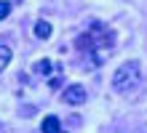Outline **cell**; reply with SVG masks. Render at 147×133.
Here are the masks:
<instances>
[{"mask_svg": "<svg viewBox=\"0 0 147 133\" xmlns=\"http://www.w3.org/2000/svg\"><path fill=\"white\" fill-rule=\"evenodd\" d=\"M139 80H142V64L139 61H126L115 72V77H112V88L118 93H128L139 85Z\"/></svg>", "mask_w": 147, "mask_h": 133, "instance_id": "cell-1", "label": "cell"}, {"mask_svg": "<svg viewBox=\"0 0 147 133\" xmlns=\"http://www.w3.org/2000/svg\"><path fill=\"white\" fill-rule=\"evenodd\" d=\"M62 99H64V104H70V106H80V104H86L88 93H86L83 85H67L64 93H62Z\"/></svg>", "mask_w": 147, "mask_h": 133, "instance_id": "cell-2", "label": "cell"}, {"mask_svg": "<svg viewBox=\"0 0 147 133\" xmlns=\"http://www.w3.org/2000/svg\"><path fill=\"white\" fill-rule=\"evenodd\" d=\"M40 130H43V133H62V122H59L56 114H48V117H43Z\"/></svg>", "mask_w": 147, "mask_h": 133, "instance_id": "cell-3", "label": "cell"}, {"mask_svg": "<svg viewBox=\"0 0 147 133\" xmlns=\"http://www.w3.org/2000/svg\"><path fill=\"white\" fill-rule=\"evenodd\" d=\"M35 37H40V40H46V37H51V24L48 21H35Z\"/></svg>", "mask_w": 147, "mask_h": 133, "instance_id": "cell-4", "label": "cell"}, {"mask_svg": "<svg viewBox=\"0 0 147 133\" xmlns=\"http://www.w3.org/2000/svg\"><path fill=\"white\" fill-rule=\"evenodd\" d=\"M32 69H35L38 75H51V72H54V64H51L48 59H40V61H35V67H32Z\"/></svg>", "mask_w": 147, "mask_h": 133, "instance_id": "cell-5", "label": "cell"}, {"mask_svg": "<svg viewBox=\"0 0 147 133\" xmlns=\"http://www.w3.org/2000/svg\"><path fill=\"white\" fill-rule=\"evenodd\" d=\"M8 61H11V48H8V45H0V72L8 67Z\"/></svg>", "mask_w": 147, "mask_h": 133, "instance_id": "cell-6", "label": "cell"}, {"mask_svg": "<svg viewBox=\"0 0 147 133\" xmlns=\"http://www.w3.org/2000/svg\"><path fill=\"white\" fill-rule=\"evenodd\" d=\"M8 13H11V3L8 0H0V19H5Z\"/></svg>", "mask_w": 147, "mask_h": 133, "instance_id": "cell-7", "label": "cell"}, {"mask_svg": "<svg viewBox=\"0 0 147 133\" xmlns=\"http://www.w3.org/2000/svg\"><path fill=\"white\" fill-rule=\"evenodd\" d=\"M59 85H62V77H59V75H56L54 80H51V88H54V91H56V88H59Z\"/></svg>", "mask_w": 147, "mask_h": 133, "instance_id": "cell-8", "label": "cell"}, {"mask_svg": "<svg viewBox=\"0 0 147 133\" xmlns=\"http://www.w3.org/2000/svg\"><path fill=\"white\" fill-rule=\"evenodd\" d=\"M0 133H3V125H0Z\"/></svg>", "mask_w": 147, "mask_h": 133, "instance_id": "cell-9", "label": "cell"}]
</instances>
